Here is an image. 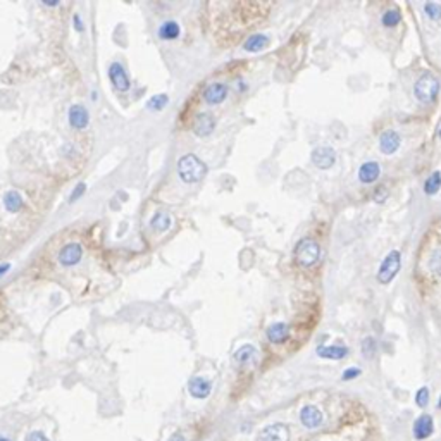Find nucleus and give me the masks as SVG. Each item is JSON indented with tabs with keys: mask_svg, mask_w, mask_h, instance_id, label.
<instances>
[{
	"mask_svg": "<svg viewBox=\"0 0 441 441\" xmlns=\"http://www.w3.org/2000/svg\"><path fill=\"white\" fill-rule=\"evenodd\" d=\"M439 188H441V173L439 171H434V173L426 179V183H424V191H426V195L431 197V195L438 193Z\"/></svg>",
	"mask_w": 441,
	"mask_h": 441,
	"instance_id": "obj_24",
	"label": "nucleus"
},
{
	"mask_svg": "<svg viewBox=\"0 0 441 441\" xmlns=\"http://www.w3.org/2000/svg\"><path fill=\"white\" fill-rule=\"evenodd\" d=\"M336 162V154L331 147H319L312 152V164L319 169H329Z\"/></svg>",
	"mask_w": 441,
	"mask_h": 441,
	"instance_id": "obj_11",
	"label": "nucleus"
},
{
	"mask_svg": "<svg viewBox=\"0 0 441 441\" xmlns=\"http://www.w3.org/2000/svg\"><path fill=\"white\" fill-rule=\"evenodd\" d=\"M269 44H271V40H269L267 35L255 33L245 40L243 49L247 50V52H260V50H264L265 47H269Z\"/></svg>",
	"mask_w": 441,
	"mask_h": 441,
	"instance_id": "obj_21",
	"label": "nucleus"
},
{
	"mask_svg": "<svg viewBox=\"0 0 441 441\" xmlns=\"http://www.w3.org/2000/svg\"><path fill=\"white\" fill-rule=\"evenodd\" d=\"M288 336H290V327H288V324L284 322H274L269 326L267 329V338L269 341L272 343H283L286 341Z\"/></svg>",
	"mask_w": 441,
	"mask_h": 441,
	"instance_id": "obj_20",
	"label": "nucleus"
},
{
	"mask_svg": "<svg viewBox=\"0 0 441 441\" xmlns=\"http://www.w3.org/2000/svg\"><path fill=\"white\" fill-rule=\"evenodd\" d=\"M157 33H159V38H161V40L171 42V40H176L179 35H181V28H179V25L176 21H166L159 26Z\"/></svg>",
	"mask_w": 441,
	"mask_h": 441,
	"instance_id": "obj_22",
	"label": "nucleus"
},
{
	"mask_svg": "<svg viewBox=\"0 0 441 441\" xmlns=\"http://www.w3.org/2000/svg\"><path fill=\"white\" fill-rule=\"evenodd\" d=\"M109 80H111L114 88L119 90V92H128V90L131 88V80L121 62H112V64L109 66Z\"/></svg>",
	"mask_w": 441,
	"mask_h": 441,
	"instance_id": "obj_5",
	"label": "nucleus"
},
{
	"mask_svg": "<svg viewBox=\"0 0 441 441\" xmlns=\"http://www.w3.org/2000/svg\"><path fill=\"white\" fill-rule=\"evenodd\" d=\"M438 407L441 408V396H439V401H438Z\"/></svg>",
	"mask_w": 441,
	"mask_h": 441,
	"instance_id": "obj_40",
	"label": "nucleus"
},
{
	"mask_svg": "<svg viewBox=\"0 0 441 441\" xmlns=\"http://www.w3.org/2000/svg\"><path fill=\"white\" fill-rule=\"evenodd\" d=\"M68 121L74 130H87L88 124H90V114L83 105L74 104L68 111Z\"/></svg>",
	"mask_w": 441,
	"mask_h": 441,
	"instance_id": "obj_10",
	"label": "nucleus"
},
{
	"mask_svg": "<svg viewBox=\"0 0 441 441\" xmlns=\"http://www.w3.org/2000/svg\"><path fill=\"white\" fill-rule=\"evenodd\" d=\"M379 148H381L382 154H386V155L395 154L398 148H400V135L393 130H386L384 133H381Z\"/></svg>",
	"mask_w": 441,
	"mask_h": 441,
	"instance_id": "obj_15",
	"label": "nucleus"
},
{
	"mask_svg": "<svg viewBox=\"0 0 441 441\" xmlns=\"http://www.w3.org/2000/svg\"><path fill=\"white\" fill-rule=\"evenodd\" d=\"M0 441H11V439H7V438H2V436H0Z\"/></svg>",
	"mask_w": 441,
	"mask_h": 441,
	"instance_id": "obj_39",
	"label": "nucleus"
},
{
	"mask_svg": "<svg viewBox=\"0 0 441 441\" xmlns=\"http://www.w3.org/2000/svg\"><path fill=\"white\" fill-rule=\"evenodd\" d=\"M438 92H439V81L438 78L431 73H424L422 76L415 81V87H413V95L422 104H431L432 100L436 99Z\"/></svg>",
	"mask_w": 441,
	"mask_h": 441,
	"instance_id": "obj_3",
	"label": "nucleus"
},
{
	"mask_svg": "<svg viewBox=\"0 0 441 441\" xmlns=\"http://www.w3.org/2000/svg\"><path fill=\"white\" fill-rule=\"evenodd\" d=\"M171 224H173V219H171L169 214L164 212V210H159V212L150 219V228L157 233H166L167 229L171 228Z\"/></svg>",
	"mask_w": 441,
	"mask_h": 441,
	"instance_id": "obj_23",
	"label": "nucleus"
},
{
	"mask_svg": "<svg viewBox=\"0 0 441 441\" xmlns=\"http://www.w3.org/2000/svg\"><path fill=\"white\" fill-rule=\"evenodd\" d=\"M401 267V259H400V252L398 250H391L388 255L384 257V260L379 265V271H377V281L381 284H388L391 283L393 278L398 274Z\"/></svg>",
	"mask_w": 441,
	"mask_h": 441,
	"instance_id": "obj_4",
	"label": "nucleus"
},
{
	"mask_svg": "<svg viewBox=\"0 0 441 441\" xmlns=\"http://www.w3.org/2000/svg\"><path fill=\"white\" fill-rule=\"evenodd\" d=\"M415 403L419 405L420 408H426L427 403H429V389L424 386V388H420L419 391H417L415 395Z\"/></svg>",
	"mask_w": 441,
	"mask_h": 441,
	"instance_id": "obj_28",
	"label": "nucleus"
},
{
	"mask_svg": "<svg viewBox=\"0 0 441 441\" xmlns=\"http://www.w3.org/2000/svg\"><path fill=\"white\" fill-rule=\"evenodd\" d=\"M424 13L427 14L429 19H432V21H438V19H441V4L438 2H429L424 6Z\"/></svg>",
	"mask_w": 441,
	"mask_h": 441,
	"instance_id": "obj_27",
	"label": "nucleus"
},
{
	"mask_svg": "<svg viewBox=\"0 0 441 441\" xmlns=\"http://www.w3.org/2000/svg\"><path fill=\"white\" fill-rule=\"evenodd\" d=\"M257 355H259V352H257V348L253 345H243L236 350L235 355H233V358H235L236 365H240V367H247V365H250L257 360Z\"/></svg>",
	"mask_w": 441,
	"mask_h": 441,
	"instance_id": "obj_17",
	"label": "nucleus"
},
{
	"mask_svg": "<svg viewBox=\"0 0 441 441\" xmlns=\"http://www.w3.org/2000/svg\"><path fill=\"white\" fill-rule=\"evenodd\" d=\"M439 136H441V130H439Z\"/></svg>",
	"mask_w": 441,
	"mask_h": 441,
	"instance_id": "obj_41",
	"label": "nucleus"
},
{
	"mask_svg": "<svg viewBox=\"0 0 441 441\" xmlns=\"http://www.w3.org/2000/svg\"><path fill=\"white\" fill-rule=\"evenodd\" d=\"M169 104V97L166 95V93H161V95H154L150 100L147 102V109H150V111H162L166 105Z\"/></svg>",
	"mask_w": 441,
	"mask_h": 441,
	"instance_id": "obj_26",
	"label": "nucleus"
},
{
	"mask_svg": "<svg viewBox=\"0 0 441 441\" xmlns=\"http://www.w3.org/2000/svg\"><path fill=\"white\" fill-rule=\"evenodd\" d=\"M2 202H4V207H6L7 212L11 214H18L21 212L23 209H25V198H23V195L19 193L18 190H9L4 193L2 197Z\"/></svg>",
	"mask_w": 441,
	"mask_h": 441,
	"instance_id": "obj_16",
	"label": "nucleus"
},
{
	"mask_svg": "<svg viewBox=\"0 0 441 441\" xmlns=\"http://www.w3.org/2000/svg\"><path fill=\"white\" fill-rule=\"evenodd\" d=\"M178 174L183 183H198L205 178L207 166L195 154H186L178 161Z\"/></svg>",
	"mask_w": 441,
	"mask_h": 441,
	"instance_id": "obj_1",
	"label": "nucleus"
},
{
	"mask_svg": "<svg viewBox=\"0 0 441 441\" xmlns=\"http://www.w3.org/2000/svg\"><path fill=\"white\" fill-rule=\"evenodd\" d=\"M26 441H49V438L44 434V432L40 431H33L28 434V438H26Z\"/></svg>",
	"mask_w": 441,
	"mask_h": 441,
	"instance_id": "obj_33",
	"label": "nucleus"
},
{
	"mask_svg": "<svg viewBox=\"0 0 441 441\" xmlns=\"http://www.w3.org/2000/svg\"><path fill=\"white\" fill-rule=\"evenodd\" d=\"M322 412L315 405H305L300 412V420L307 429H317L322 424Z\"/></svg>",
	"mask_w": 441,
	"mask_h": 441,
	"instance_id": "obj_13",
	"label": "nucleus"
},
{
	"mask_svg": "<svg viewBox=\"0 0 441 441\" xmlns=\"http://www.w3.org/2000/svg\"><path fill=\"white\" fill-rule=\"evenodd\" d=\"M321 257V247L314 238H302L295 247V260L302 267H310Z\"/></svg>",
	"mask_w": 441,
	"mask_h": 441,
	"instance_id": "obj_2",
	"label": "nucleus"
},
{
	"mask_svg": "<svg viewBox=\"0 0 441 441\" xmlns=\"http://www.w3.org/2000/svg\"><path fill=\"white\" fill-rule=\"evenodd\" d=\"M73 26H74V30H76L78 33H81V31H85V23L81 21L80 14H74V16H73Z\"/></svg>",
	"mask_w": 441,
	"mask_h": 441,
	"instance_id": "obj_34",
	"label": "nucleus"
},
{
	"mask_svg": "<svg viewBox=\"0 0 441 441\" xmlns=\"http://www.w3.org/2000/svg\"><path fill=\"white\" fill-rule=\"evenodd\" d=\"M388 197V193H386V188L384 186H381V188H377L376 190V202H384V198Z\"/></svg>",
	"mask_w": 441,
	"mask_h": 441,
	"instance_id": "obj_35",
	"label": "nucleus"
},
{
	"mask_svg": "<svg viewBox=\"0 0 441 441\" xmlns=\"http://www.w3.org/2000/svg\"><path fill=\"white\" fill-rule=\"evenodd\" d=\"M400 21H401V14L398 13L396 9H388L381 16V23H382V26H386V28H395Z\"/></svg>",
	"mask_w": 441,
	"mask_h": 441,
	"instance_id": "obj_25",
	"label": "nucleus"
},
{
	"mask_svg": "<svg viewBox=\"0 0 441 441\" xmlns=\"http://www.w3.org/2000/svg\"><path fill=\"white\" fill-rule=\"evenodd\" d=\"M379 174H381V166L374 161L364 162L360 166V169H358V179H360V183H364V185L374 183L379 178Z\"/></svg>",
	"mask_w": 441,
	"mask_h": 441,
	"instance_id": "obj_18",
	"label": "nucleus"
},
{
	"mask_svg": "<svg viewBox=\"0 0 441 441\" xmlns=\"http://www.w3.org/2000/svg\"><path fill=\"white\" fill-rule=\"evenodd\" d=\"M83 259V247L80 243H68L61 248L57 260L64 267H73V265L80 264V260Z\"/></svg>",
	"mask_w": 441,
	"mask_h": 441,
	"instance_id": "obj_6",
	"label": "nucleus"
},
{
	"mask_svg": "<svg viewBox=\"0 0 441 441\" xmlns=\"http://www.w3.org/2000/svg\"><path fill=\"white\" fill-rule=\"evenodd\" d=\"M257 441H290V429L284 424L265 426L257 436Z\"/></svg>",
	"mask_w": 441,
	"mask_h": 441,
	"instance_id": "obj_8",
	"label": "nucleus"
},
{
	"mask_svg": "<svg viewBox=\"0 0 441 441\" xmlns=\"http://www.w3.org/2000/svg\"><path fill=\"white\" fill-rule=\"evenodd\" d=\"M9 271H11V264H7V262H6V264L0 265V278H2L4 274H7V272H9Z\"/></svg>",
	"mask_w": 441,
	"mask_h": 441,
	"instance_id": "obj_36",
	"label": "nucleus"
},
{
	"mask_svg": "<svg viewBox=\"0 0 441 441\" xmlns=\"http://www.w3.org/2000/svg\"><path fill=\"white\" fill-rule=\"evenodd\" d=\"M202 97L209 105H217L224 102L226 97H228V87L224 83H210L205 87Z\"/></svg>",
	"mask_w": 441,
	"mask_h": 441,
	"instance_id": "obj_12",
	"label": "nucleus"
},
{
	"mask_svg": "<svg viewBox=\"0 0 441 441\" xmlns=\"http://www.w3.org/2000/svg\"><path fill=\"white\" fill-rule=\"evenodd\" d=\"M169 441H186V438L181 434V432H174V434L169 438Z\"/></svg>",
	"mask_w": 441,
	"mask_h": 441,
	"instance_id": "obj_37",
	"label": "nucleus"
},
{
	"mask_svg": "<svg viewBox=\"0 0 441 441\" xmlns=\"http://www.w3.org/2000/svg\"><path fill=\"white\" fill-rule=\"evenodd\" d=\"M315 353L321 358H327V360H341L348 355V348L343 345H331V346H317Z\"/></svg>",
	"mask_w": 441,
	"mask_h": 441,
	"instance_id": "obj_19",
	"label": "nucleus"
},
{
	"mask_svg": "<svg viewBox=\"0 0 441 441\" xmlns=\"http://www.w3.org/2000/svg\"><path fill=\"white\" fill-rule=\"evenodd\" d=\"M188 391H190V395L193 398L204 400V398L209 396L210 391H212V384H210V381H207V379H204V377H200V376L191 377L190 382H188Z\"/></svg>",
	"mask_w": 441,
	"mask_h": 441,
	"instance_id": "obj_14",
	"label": "nucleus"
},
{
	"mask_svg": "<svg viewBox=\"0 0 441 441\" xmlns=\"http://www.w3.org/2000/svg\"><path fill=\"white\" fill-rule=\"evenodd\" d=\"M85 191H87V185H85V183H78V185L74 186L71 197H69V202H71V204H73V202L80 200V198L85 195Z\"/></svg>",
	"mask_w": 441,
	"mask_h": 441,
	"instance_id": "obj_30",
	"label": "nucleus"
},
{
	"mask_svg": "<svg viewBox=\"0 0 441 441\" xmlns=\"http://www.w3.org/2000/svg\"><path fill=\"white\" fill-rule=\"evenodd\" d=\"M431 269H432V272H436L438 276H441V248H438L436 252H432Z\"/></svg>",
	"mask_w": 441,
	"mask_h": 441,
	"instance_id": "obj_29",
	"label": "nucleus"
},
{
	"mask_svg": "<svg viewBox=\"0 0 441 441\" xmlns=\"http://www.w3.org/2000/svg\"><path fill=\"white\" fill-rule=\"evenodd\" d=\"M42 4H44V6H49V7H57V6H59V2H57V0H56V2H42Z\"/></svg>",
	"mask_w": 441,
	"mask_h": 441,
	"instance_id": "obj_38",
	"label": "nucleus"
},
{
	"mask_svg": "<svg viewBox=\"0 0 441 441\" xmlns=\"http://www.w3.org/2000/svg\"><path fill=\"white\" fill-rule=\"evenodd\" d=\"M374 350H376V345H374V339L372 338H367L364 343H362V352H364L365 357H370Z\"/></svg>",
	"mask_w": 441,
	"mask_h": 441,
	"instance_id": "obj_32",
	"label": "nucleus"
},
{
	"mask_svg": "<svg viewBox=\"0 0 441 441\" xmlns=\"http://www.w3.org/2000/svg\"><path fill=\"white\" fill-rule=\"evenodd\" d=\"M362 374V370L358 369V367H350V369H346L345 372L341 374V379L343 381H350V379H355V377H358Z\"/></svg>",
	"mask_w": 441,
	"mask_h": 441,
	"instance_id": "obj_31",
	"label": "nucleus"
},
{
	"mask_svg": "<svg viewBox=\"0 0 441 441\" xmlns=\"http://www.w3.org/2000/svg\"><path fill=\"white\" fill-rule=\"evenodd\" d=\"M413 438L417 441H424L427 438H431V434L434 432V422H432V417L429 413H422L420 417H417L415 422H413L412 427Z\"/></svg>",
	"mask_w": 441,
	"mask_h": 441,
	"instance_id": "obj_9",
	"label": "nucleus"
},
{
	"mask_svg": "<svg viewBox=\"0 0 441 441\" xmlns=\"http://www.w3.org/2000/svg\"><path fill=\"white\" fill-rule=\"evenodd\" d=\"M214 128H216V119H214V116L209 114V112L197 114L193 123H191V130H193V133L197 136H200V138H207V136L214 131Z\"/></svg>",
	"mask_w": 441,
	"mask_h": 441,
	"instance_id": "obj_7",
	"label": "nucleus"
}]
</instances>
